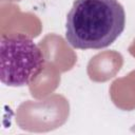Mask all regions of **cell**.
<instances>
[{"label": "cell", "mask_w": 135, "mask_h": 135, "mask_svg": "<svg viewBox=\"0 0 135 135\" xmlns=\"http://www.w3.org/2000/svg\"><path fill=\"white\" fill-rule=\"evenodd\" d=\"M124 25L118 0H75L66 17L65 39L75 49L99 50L112 44Z\"/></svg>", "instance_id": "obj_1"}, {"label": "cell", "mask_w": 135, "mask_h": 135, "mask_svg": "<svg viewBox=\"0 0 135 135\" xmlns=\"http://www.w3.org/2000/svg\"><path fill=\"white\" fill-rule=\"evenodd\" d=\"M39 46L23 34L3 35L0 40V80L8 86L30 84L43 70Z\"/></svg>", "instance_id": "obj_2"}]
</instances>
